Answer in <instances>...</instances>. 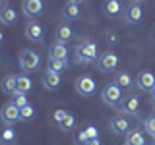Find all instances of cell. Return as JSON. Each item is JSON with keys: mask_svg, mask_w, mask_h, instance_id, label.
<instances>
[{"mask_svg": "<svg viewBox=\"0 0 155 145\" xmlns=\"http://www.w3.org/2000/svg\"><path fill=\"white\" fill-rule=\"evenodd\" d=\"M54 37H56V43H68L72 37H74V31H72V27L70 25H66V23H62V25H58L56 27V31H54Z\"/></svg>", "mask_w": 155, "mask_h": 145, "instance_id": "obj_18", "label": "cell"}, {"mask_svg": "<svg viewBox=\"0 0 155 145\" xmlns=\"http://www.w3.org/2000/svg\"><path fill=\"white\" fill-rule=\"evenodd\" d=\"M103 10H105V14L109 18H116L120 12H122V2H118V0H107L103 4Z\"/></svg>", "mask_w": 155, "mask_h": 145, "instance_id": "obj_20", "label": "cell"}, {"mask_svg": "<svg viewBox=\"0 0 155 145\" xmlns=\"http://www.w3.org/2000/svg\"><path fill=\"white\" fill-rule=\"evenodd\" d=\"M62 16H64V19H78V18L81 16L80 4H78L76 0H70V2H66L64 10H62Z\"/></svg>", "mask_w": 155, "mask_h": 145, "instance_id": "obj_15", "label": "cell"}, {"mask_svg": "<svg viewBox=\"0 0 155 145\" xmlns=\"http://www.w3.org/2000/svg\"><path fill=\"white\" fill-rule=\"evenodd\" d=\"M2 91L6 95H16L18 93V76H6L2 79Z\"/></svg>", "mask_w": 155, "mask_h": 145, "instance_id": "obj_19", "label": "cell"}, {"mask_svg": "<svg viewBox=\"0 0 155 145\" xmlns=\"http://www.w3.org/2000/svg\"><path fill=\"white\" fill-rule=\"evenodd\" d=\"M101 99H103L105 105L113 106V108H118V103L122 101V91L114 83H107L103 87V91H101Z\"/></svg>", "mask_w": 155, "mask_h": 145, "instance_id": "obj_3", "label": "cell"}, {"mask_svg": "<svg viewBox=\"0 0 155 145\" xmlns=\"http://www.w3.org/2000/svg\"><path fill=\"white\" fill-rule=\"evenodd\" d=\"M0 120L12 128V124L19 122V108L14 103H6L2 106V110H0Z\"/></svg>", "mask_w": 155, "mask_h": 145, "instance_id": "obj_7", "label": "cell"}, {"mask_svg": "<svg viewBox=\"0 0 155 145\" xmlns=\"http://www.w3.org/2000/svg\"><path fill=\"white\" fill-rule=\"evenodd\" d=\"M33 118H35V108H33L31 105L19 108V120H21V122H29V120H33Z\"/></svg>", "mask_w": 155, "mask_h": 145, "instance_id": "obj_26", "label": "cell"}, {"mask_svg": "<svg viewBox=\"0 0 155 145\" xmlns=\"http://www.w3.org/2000/svg\"><path fill=\"white\" fill-rule=\"evenodd\" d=\"M118 110L122 114H128V116H138V112H140V99L136 95L124 97V101H120Z\"/></svg>", "mask_w": 155, "mask_h": 145, "instance_id": "obj_8", "label": "cell"}, {"mask_svg": "<svg viewBox=\"0 0 155 145\" xmlns=\"http://www.w3.org/2000/svg\"><path fill=\"white\" fill-rule=\"evenodd\" d=\"M149 93H151V99L155 101V87H153V89H151V91H149Z\"/></svg>", "mask_w": 155, "mask_h": 145, "instance_id": "obj_32", "label": "cell"}, {"mask_svg": "<svg viewBox=\"0 0 155 145\" xmlns=\"http://www.w3.org/2000/svg\"><path fill=\"white\" fill-rule=\"evenodd\" d=\"M84 145H101V141H99V137H95V139H87Z\"/></svg>", "mask_w": 155, "mask_h": 145, "instance_id": "obj_31", "label": "cell"}, {"mask_svg": "<svg viewBox=\"0 0 155 145\" xmlns=\"http://www.w3.org/2000/svg\"><path fill=\"white\" fill-rule=\"evenodd\" d=\"M45 10V4L41 0H23L21 2V12L25 18H37L43 14Z\"/></svg>", "mask_w": 155, "mask_h": 145, "instance_id": "obj_9", "label": "cell"}, {"mask_svg": "<svg viewBox=\"0 0 155 145\" xmlns=\"http://www.w3.org/2000/svg\"><path fill=\"white\" fill-rule=\"evenodd\" d=\"M68 68V62H62V60H51L48 58L47 62V72H52V74H60Z\"/></svg>", "mask_w": 155, "mask_h": 145, "instance_id": "obj_23", "label": "cell"}, {"mask_svg": "<svg viewBox=\"0 0 155 145\" xmlns=\"http://www.w3.org/2000/svg\"><path fill=\"white\" fill-rule=\"evenodd\" d=\"M41 81H43V87L48 91H54L58 85H60V76L58 74H52V72H45L41 77Z\"/></svg>", "mask_w": 155, "mask_h": 145, "instance_id": "obj_17", "label": "cell"}, {"mask_svg": "<svg viewBox=\"0 0 155 145\" xmlns=\"http://www.w3.org/2000/svg\"><path fill=\"white\" fill-rule=\"evenodd\" d=\"M143 128H145V132H147L149 135H153V137H155V114L143 120Z\"/></svg>", "mask_w": 155, "mask_h": 145, "instance_id": "obj_28", "label": "cell"}, {"mask_svg": "<svg viewBox=\"0 0 155 145\" xmlns=\"http://www.w3.org/2000/svg\"><path fill=\"white\" fill-rule=\"evenodd\" d=\"M110 132L116 135H124L130 132V122L124 118V116H116V118L110 120Z\"/></svg>", "mask_w": 155, "mask_h": 145, "instance_id": "obj_14", "label": "cell"}, {"mask_svg": "<svg viewBox=\"0 0 155 145\" xmlns=\"http://www.w3.org/2000/svg\"><path fill=\"white\" fill-rule=\"evenodd\" d=\"M116 66H118V56L110 50L99 54V58H97V70H99L101 74H113L116 70Z\"/></svg>", "mask_w": 155, "mask_h": 145, "instance_id": "obj_4", "label": "cell"}, {"mask_svg": "<svg viewBox=\"0 0 155 145\" xmlns=\"http://www.w3.org/2000/svg\"><path fill=\"white\" fill-rule=\"evenodd\" d=\"M12 141H16V132H14V128L6 126V128L2 130V134H0V143L8 145V143H12Z\"/></svg>", "mask_w": 155, "mask_h": 145, "instance_id": "obj_25", "label": "cell"}, {"mask_svg": "<svg viewBox=\"0 0 155 145\" xmlns=\"http://www.w3.org/2000/svg\"><path fill=\"white\" fill-rule=\"evenodd\" d=\"M126 145H145V137L140 130H130L126 135Z\"/></svg>", "mask_w": 155, "mask_h": 145, "instance_id": "obj_22", "label": "cell"}, {"mask_svg": "<svg viewBox=\"0 0 155 145\" xmlns=\"http://www.w3.org/2000/svg\"><path fill=\"white\" fill-rule=\"evenodd\" d=\"M84 132H85V135H87V139H95L97 135H99V132H97V128H95V126H87Z\"/></svg>", "mask_w": 155, "mask_h": 145, "instance_id": "obj_29", "label": "cell"}, {"mask_svg": "<svg viewBox=\"0 0 155 145\" xmlns=\"http://www.w3.org/2000/svg\"><path fill=\"white\" fill-rule=\"evenodd\" d=\"M18 62H19L21 72H35V70H39V66H41V56H39L35 50H31V48H23V50L19 52Z\"/></svg>", "mask_w": 155, "mask_h": 145, "instance_id": "obj_2", "label": "cell"}, {"mask_svg": "<svg viewBox=\"0 0 155 145\" xmlns=\"http://www.w3.org/2000/svg\"><path fill=\"white\" fill-rule=\"evenodd\" d=\"M31 87H33V83L27 76H18V93L27 95L29 91H31Z\"/></svg>", "mask_w": 155, "mask_h": 145, "instance_id": "obj_24", "label": "cell"}, {"mask_svg": "<svg viewBox=\"0 0 155 145\" xmlns=\"http://www.w3.org/2000/svg\"><path fill=\"white\" fill-rule=\"evenodd\" d=\"M25 37L31 43H43V25L39 21H29L25 25Z\"/></svg>", "mask_w": 155, "mask_h": 145, "instance_id": "obj_12", "label": "cell"}, {"mask_svg": "<svg viewBox=\"0 0 155 145\" xmlns=\"http://www.w3.org/2000/svg\"><path fill=\"white\" fill-rule=\"evenodd\" d=\"M142 18H143V10H142V4H140V2H132L128 8H126V12H124L126 23L136 25V23L142 21Z\"/></svg>", "mask_w": 155, "mask_h": 145, "instance_id": "obj_10", "label": "cell"}, {"mask_svg": "<svg viewBox=\"0 0 155 145\" xmlns=\"http://www.w3.org/2000/svg\"><path fill=\"white\" fill-rule=\"evenodd\" d=\"M12 103L18 106V108H23V106H27L29 105V101H27V95H23V93H16L12 97Z\"/></svg>", "mask_w": 155, "mask_h": 145, "instance_id": "obj_27", "label": "cell"}, {"mask_svg": "<svg viewBox=\"0 0 155 145\" xmlns=\"http://www.w3.org/2000/svg\"><path fill=\"white\" fill-rule=\"evenodd\" d=\"M151 145H155V137H153V139H151Z\"/></svg>", "mask_w": 155, "mask_h": 145, "instance_id": "obj_34", "label": "cell"}, {"mask_svg": "<svg viewBox=\"0 0 155 145\" xmlns=\"http://www.w3.org/2000/svg\"><path fill=\"white\" fill-rule=\"evenodd\" d=\"M113 83L116 87H120V89H130V87L134 85V79H132V76L128 74V72H118V74H114V81Z\"/></svg>", "mask_w": 155, "mask_h": 145, "instance_id": "obj_16", "label": "cell"}, {"mask_svg": "<svg viewBox=\"0 0 155 145\" xmlns=\"http://www.w3.org/2000/svg\"><path fill=\"white\" fill-rule=\"evenodd\" d=\"M95 79L91 76H81V77H78V81H76V91H78V95H81V97H91L95 93Z\"/></svg>", "mask_w": 155, "mask_h": 145, "instance_id": "obj_6", "label": "cell"}, {"mask_svg": "<svg viewBox=\"0 0 155 145\" xmlns=\"http://www.w3.org/2000/svg\"><path fill=\"white\" fill-rule=\"evenodd\" d=\"M0 21L4 23V25H14V23L18 21V14H16V10L14 8H4V10H0Z\"/></svg>", "mask_w": 155, "mask_h": 145, "instance_id": "obj_21", "label": "cell"}, {"mask_svg": "<svg viewBox=\"0 0 155 145\" xmlns=\"http://www.w3.org/2000/svg\"><path fill=\"white\" fill-rule=\"evenodd\" d=\"M2 41H4V35H2V31H0V45H2Z\"/></svg>", "mask_w": 155, "mask_h": 145, "instance_id": "obj_33", "label": "cell"}, {"mask_svg": "<svg viewBox=\"0 0 155 145\" xmlns=\"http://www.w3.org/2000/svg\"><path fill=\"white\" fill-rule=\"evenodd\" d=\"M136 85H138V89H142V91H151L153 87H155V76L149 70H142L138 74Z\"/></svg>", "mask_w": 155, "mask_h": 145, "instance_id": "obj_11", "label": "cell"}, {"mask_svg": "<svg viewBox=\"0 0 155 145\" xmlns=\"http://www.w3.org/2000/svg\"><path fill=\"white\" fill-rule=\"evenodd\" d=\"M52 120H54V124H56L60 130H64V132H70V130H74V126H76L74 114L66 112V110H54Z\"/></svg>", "mask_w": 155, "mask_h": 145, "instance_id": "obj_5", "label": "cell"}, {"mask_svg": "<svg viewBox=\"0 0 155 145\" xmlns=\"http://www.w3.org/2000/svg\"><path fill=\"white\" fill-rule=\"evenodd\" d=\"M48 58H51V60L66 62L68 60V48H66V45H62V43H52V45L48 47Z\"/></svg>", "mask_w": 155, "mask_h": 145, "instance_id": "obj_13", "label": "cell"}, {"mask_svg": "<svg viewBox=\"0 0 155 145\" xmlns=\"http://www.w3.org/2000/svg\"><path fill=\"white\" fill-rule=\"evenodd\" d=\"M97 58H99V50H97V43L93 41H84L74 48V64L78 66L91 64L93 60L97 62Z\"/></svg>", "mask_w": 155, "mask_h": 145, "instance_id": "obj_1", "label": "cell"}, {"mask_svg": "<svg viewBox=\"0 0 155 145\" xmlns=\"http://www.w3.org/2000/svg\"><path fill=\"white\" fill-rule=\"evenodd\" d=\"M107 41H109V45H116V43H118V37H116L114 33H110V35H107Z\"/></svg>", "mask_w": 155, "mask_h": 145, "instance_id": "obj_30", "label": "cell"}]
</instances>
